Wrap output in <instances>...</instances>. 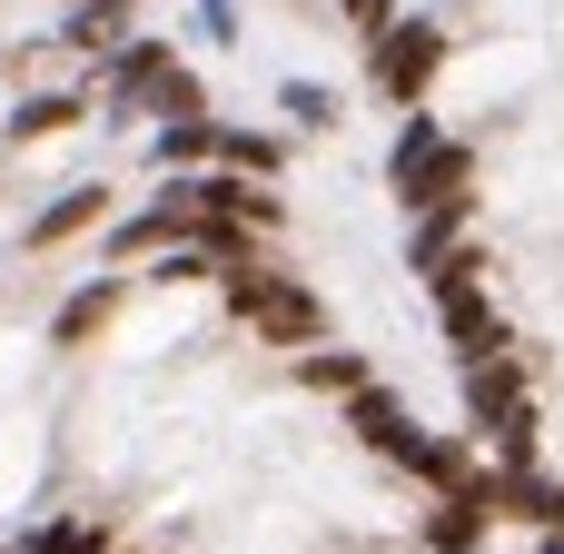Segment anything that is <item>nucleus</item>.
Listing matches in <instances>:
<instances>
[{"label": "nucleus", "mask_w": 564, "mask_h": 554, "mask_svg": "<svg viewBox=\"0 0 564 554\" xmlns=\"http://www.w3.org/2000/svg\"><path fill=\"white\" fill-rule=\"evenodd\" d=\"M228 278V307L268 337V347H317V327H327V307L297 287V278H278V268H258V258H228L218 268Z\"/></svg>", "instance_id": "f257e3e1"}, {"label": "nucleus", "mask_w": 564, "mask_h": 554, "mask_svg": "<svg viewBox=\"0 0 564 554\" xmlns=\"http://www.w3.org/2000/svg\"><path fill=\"white\" fill-rule=\"evenodd\" d=\"M466 169H476V159H466L456 139H436L426 119L397 139V188H406L416 208H456V198H466Z\"/></svg>", "instance_id": "f03ea898"}, {"label": "nucleus", "mask_w": 564, "mask_h": 554, "mask_svg": "<svg viewBox=\"0 0 564 554\" xmlns=\"http://www.w3.org/2000/svg\"><path fill=\"white\" fill-rule=\"evenodd\" d=\"M436 59H446V30H436V20H377V79H387L397 99H416V89L436 79Z\"/></svg>", "instance_id": "7ed1b4c3"}, {"label": "nucleus", "mask_w": 564, "mask_h": 554, "mask_svg": "<svg viewBox=\"0 0 564 554\" xmlns=\"http://www.w3.org/2000/svg\"><path fill=\"white\" fill-rule=\"evenodd\" d=\"M178 238H188V188H169L159 208H139V218H119V228H109V248H119V258H149V248H178Z\"/></svg>", "instance_id": "20e7f679"}, {"label": "nucleus", "mask_w": 564, "mask_h": 554, "mask_svg": "<svg viewBox=\"0 0 564 554\" xmlns=\"http://www.w3.org/2000/svg\"><path fill=\"white\" fill-rule=\"evenodd\" d=\"M169 69H178L169 40H109V89H119V99H159Z\"/></svg>", "instance_id": "39448f33"}, {"label": "nucleus", "mask_w": 564, "mask_h": 554, "mask_svg": "<svg viewBox=\"0 0 564 554\" xmlns=\"http://www.w3.org/2000/svg\"><path fill=\"white\" fill-rule=\"evenodd\" d=\"M109 218V188H59L40 218H30V248H59V238H79V228H99Z\"/></svg>", "instance_id": "423d86ee"}, {"label": "nucleus", "mask_w": 564, "mask_h": 554, "mask_svg": "<svg viewBox=\"0 0 564 554\" xmlns=\"http://www.w3.org/2000/svg\"><path fill=\"white\" fill-rule=\"evenodd\" d=\"M436 307H446V337H456L466 357H486V347H496V307H486V287H476V278L436 287Z\"/></svg>", "instance_id": "0eeeda50"}, {"label": "nucleus", "mask_w": 564, "mask_h": 554, "mask_svg": "<svg viewBox=\"0 0 564 554\" xmlns=\"http://www.w3.org/2000/svg\"><path fill=\"white\" fill-rule=\"evenodd\" d=\"M387 466H406V476H426V486H446V496L466 486V456H456V446H436V436H416V426L397 436V456H387Z\"/></svg>", "instance_id": "6e6552de"}, {"label": "nucleus", "mask_w": 564, "mask_h": 554, "mask_svg": "<svg viewBox=\"0 0 564 554\" xmlns=\"http://www.w3.org/2000/svg\"><path fill=\"white\" fill-rule=\"evenodd\" d=\"M69 119H79V99H69V89H40V99H20V109H10V139L30 149V139H59Z\"/></svg>", "instance_id": "1a4fd4ad"}, {"label": "nucleus", "mask_w": 564, "mask_h": 554, "mask_svg": "<svg viewBox=\"0 0 564 554\" xmlns=\"http://www.w3.org/2000/svg\"><path fill=\"white\" fill-rule=\"evenodd\" d=\"M109 307H119V278H99V287H79V297L59 307V327H50V337H59V347H79V337H99V327H109Z\"/></svg>", "instance_id": "9d476101"}, {"label": "nucleus", "mask_w": 564, "mask_h": 554, "mask_svg": "<svg viewBox=\"0 0 564 554\" xmlns=\"http://www.w3.org/2000/svg\"><path fill=\"white\" fill-rule=\"evenodd\" d=\"M426 545H436V554H476V545H486V515H476L466 496H446V506L426 515Z\"/></svg>", "instance_id": "9b49d317"}, {"label": "nucleus", "mask_w": 564, "mask_h": 554, "mask_svg": "<svg viewBox=\"0 0 564 554\" xmlns=\"http://www.w3.org/2000/svg\"><path fill=\"white\" fill-rule=\"evenodd\" d=\"M347 416H357V436H367L377 456H397V436H406V416H397V397H377V387H357V397H347Z\"/></svg>", "instance_id": "f8f14e48"}, {"label": "nucleus", "mask_w": 564, "mask_h": 554, "mask_svg": "<svg viewBox=\"0 0 564 554\" xmlns=\"http://www.w3.org/2000/svg\"><path fill=\"white\" fill-rule=\"evenodd\" d=\"M208 159H228V169H248V178H278V139H258V129H218Z\"/></svg>", "instance_id": "ddd939ff"}, {"label": "nucleus", "mask_w": 564, "mask_h": 554, "mask_svg": "<svg viewBox=\"0 0 564 554\" xmlns=\"http://www.w3.org/2000/svg\"><path fill=\"white\" fill-rule=\"evenodd\" d=\"M30 554H109V535L79 525V515H59V525H40V545H30Z\"/></svg>", "instance_id": "4468645a"}, {"label": "nucleus", "mask_w": 564, "mask_h": 554, "mask_svg": "<svg viewBox=\"0 0 564 554\" xmlns=\"http://www.w3.org/2000/svg\"><path fill=\"white\" fill-rule=\"evenodd\" d=\"M218 149V119H169L159 129V159H208Z\"/></svg>", "instance_id": "2eb2a0df"}, {"label": "nucleus", "mask_w": 564, "mask_h": 554, "mask_svg": "<svg viewBox=\"0 0 564 554\" xmlns=\"http://www.w3.org/2000/svg\"><path fill=\"white\" fill-rule=\"evenodd\" d=\"M297 377H307V387H327V397H357V387H367V357H307Z\"/></svg>", "instance_id": "dca6fc26"}, {"label": "nucleus", "mask_w": 564, "mask_h": 554, "mask_svg": "<svg viewBox=\"0 0 564 554\" xmlns=\"http://www.w3.org/2000/svg\"><path fill=\"white\" fill-rule=\"evenodd\" d=\"M347 10H357V20H367V30H377V20H387V0H347Z\"/></svg>", "instance_id": "f3484780"}, {"label": "nucleus", "mask_w": 564, "mask_h": 554, "mask_svg": "<svg viewBox=\"0 0 564 554\" xmlns=\"http://www.w3.org/2000/svg\"><path fill=\"white\" fill-rule=\"evenodd\" d=\"M545 554H564V525H545Z\"/></svg>", "instance_id": "a211bd4d"}, {"label": "nucleus", "mask_w": 564, "mask_h": 554, "mask_svg": "<svg viewBox=\"0 0 564 554\" xmlns=\"http://www.w3.org/2000/svg\"><path fill=\"white\" fill-rule=\"evenodd\" d=\"M0 554H10V545H0Z\"/></svg>", "instance_id": "6ab92c4d"}]
</instances>
